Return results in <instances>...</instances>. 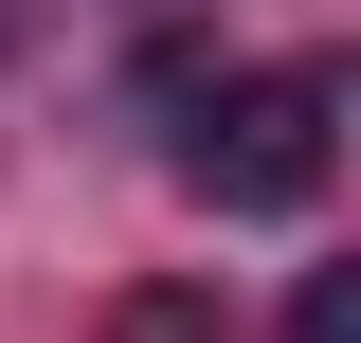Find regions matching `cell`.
<instances>
[{"instance_id":"6da1fadb","label":"cell","mask_w":361,"mask_h":343,"mask_svg":"<svg viewBox=\"0 0 361 343\" xmlns=\"http://www.w3.org/2000/svg\"><path fill=\"white\" fill-rule=\"evenodd\" d=\"M325 163H343V73H325V54L235 73V90H180V181L217 217H307Z\"/></svg>"},{"instance_id":"7a4b0ae2","label":"cell","mask_w":361,"mask_h":343,"mask_svg":"<svg viewBox=\"0 0 361 343\" xmlns=\"http://www.w3.org/2000/svg\"><path fill=\"white\" fill-rule=\"evenodd\" d=\"M109 343H217V307H199V289H127V307H109Z\"/></svg>"},{"instance_id":"3957f363","label":"cell","mask_w":361,"mask_h":343,"mask_svg":"<svg viewBox=\"0 0 361 343\" xmlns=\"http://www.w3.org/2000/svg\"><path fill=\"white\" fill-rule=\"evenodd\" d=\"M271 343H361V271H307V289H289V325Z\"/></svg>"}]
</instances>
